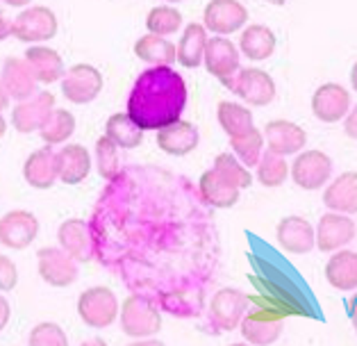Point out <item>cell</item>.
Instances as JSON below:
<instances>
[{
    "label": "cell",
    "mask_w": 357,
    "mask_h": 346,
    "mask_svg": "<svg viewBox=\"0 0 357 346\" xmlns=\"http://www.w3.org/2000/svg\"><path fill=\"white\" fill-rule=\"evenodd\" d=\"M187 100V82L176 68L151 66L132 84L128 96V114L144 130H160L180 121Z\"/></svg>",
    "instance_id": "obj_1"
},
{
    "label": "cell",
    "mask_w": 357,
    "mask_h": 346,
    "mask_svg": "<svg viewBox=\"0 0 357 346\" xmlns=\"http://www.w3.org/2000/svg\"><path fill=\"white\" fill-rule=\"evenodd\" d=\"M59 30V21L55 12L46 5H28L23 12L16 14L12 37H16L23 43H46L55 39Z\"/></svg>",
    "instance_id": "obj_2"
},
{
    "label": "cell",
    "mask_w": 357,
    "mask_h": 346,
    "mask_svg": "<svg viewBox=\"0 0 357 346\" xmlns=\"http://www.w3.org/2000/svg\"><path fill=\"white\" fill-rule=\"evenodd\" d=\"M121 328L132 340H142V337H153L162 331V317L158 308L144 296H128L121 303Z\"/></svg>",
    "instance_id": "obj_3"
},
{
    "label": "cell",
    "mask_w": 357,
    "mask_h": 346,
    "mask_svg": "<svg viewBox=\"0 0 357 346\" xmlns=\"http://www.w3.org/2000/svg\"><path fill=\"white\" fill-rule=\"evenodd\" d=\"M121 303L109 287H89L77 299V315L89 328H109L116 322Z\"/></svg>",
    "instance_id": "obj_4"
},
{
    "label": "cell",
    "mask_w": 357,
    "mask_h": 346,
    "mask_svg": "<svg viewBox=\"0 0 357 346\" xmlns=\"http://www.w3.org/2000/svg\"><path fill=\"white\" fill-rule=\"evenodd\" d=\"M289 178L305 192H317L333 178V158L324 151H301L289 169Z\"/></svg>",
    "instance_id": "obj_5"
},
{
    "label": "cell",
    "mask_w": 357,
    "mask_h": 346,
    "mask_svg": "<svg viewBox=\"0 0 357 346\" xmlns=\"http://www.w3.org/2000/svg\"><path fill=\"white\" fill-rule=\"evenodd\" d=\"M228 89L234 91L237 96L248 103L250 107H266L271 105L273 98H275V82L273 77L268 75L262 68H239L234 77L230 80Z\"/></svg>",
    "instance_id": "obj_6"
},
{
    "label": "cell",
    "mask_w": 357,
    "mask_h": 346,
    "mask_svg": "<svg viewBox=\"0 0 357 346\" xmlns=\"http://www.w3.org/2000/svg\"><path fill=\"white\" fill-rule=\"evenodd\" d=\"M62 93L73 105H89L102 91V73L91 64H73L66 68L62 80Z\"/></svg>",
    "instance_id": "obj_7"
},
{
    "label": "cell",
    "mask_w": 357,
    "mask_h": 346,
    "mask_svg": "<svg viewBox=\"0 0 357 346\" xmlns=\"http://www.w3.org/2000/svg\"><path fill=\"white\" fill-rule=\"evenodd\" d=\"M37 271L50 287H71L80 276L77 262L62 246H43L37 250Z\"/></svg>",
    "instance_id": "obj_8"
},
{
    "label": "cell",
    "mask_w": 357,
    "mask_h": 346,
    "mask_svg": "<svg viewBox=\"0 0 357 346\" xmlns=\"http://www.w3.org/2000/svg\"><path fill=\"white\" fill-rule=\"evenodd\" d=\"M248 23V10L239 0H210L203 12V25L207 32L230 37Z\"/></svg>",
    "instance_id": "obj_9"
},
{
    "label": "cell",
    "mask_w": 357,
    "mask_h": 346,
    "mask_svg": "<svg viewBox=\"0 0 357 346\" xmlns=\"http://www.w3.org/2000/svg\"><path fill=\"white\" fill-rule=\"evenodd\" d=\"M203 62L207 73L214 75L216 80H221L225 86L230 84L234 73L239 71V48L228 37H221V34H214L212 39H207L205 46V55Z\"/></svg>",
    "instance_id": "obj_10"
},
{
    "label": "cell",
    "mask_w": 357,
    "mask_h": 346,
    "mask_svg": "<svg viewBox=\"0 0 357 346\" xmlns=\"http://www.w3.org/2000/svg\"><path fill=\"white\" fill-rule=\"evenodd\" d=\"M39 235V219L28 210H12L0 216V244L12 250H25Z\"/></svg>",
    "instance_id": "obj_11"
},
{
    "label": "cell",
    "mask_w": 357,
    "mask_h": 346,
    "mask_svg": "<svg viewBox=\"0 0 357 346\" xmlns=\"http://www.w3.org/2000/svg\"><path fill=\"white\" fill-rule=\"evenodd\" d=\"M317 248L321 253H333L348 246L357 235V226L351 219V214L342 212H328L319 219L317 226Z\"/></svg>",
    "instance_id": "obj_12"
},
{
    "label": "cell",
    "mask_w": 357,
    "mask_h": 346,
    "mask_svg": "<svg viewBox=\"0 0 357 346\" xmlns=\"http://www.w3.org/2000/svg\"><path fill=\"white\" fill-rule=\"evenodd\" d=\"M55 110V93L39 91L34 96L19 100L12 110V126L23 135L39 133V128L46 123L50 112Z\"/></svg>",
    "instance_id": "obj_13"
},
{
    "label": "cell",
    "mask_w": 357,
    "mask_h": 346,
    "mask_svg": "<svg viewBox=\"0 0 357 346\" xmlns=\"http://www.w3.org/2000/svg\"><path fill=\"white\" fill-rule=\"evenodd\" d=\"M351 110V91L344 84L326 82L312 96V114H314L321 123H337L344 121V116Z\"/></svg>",
    "instance_id": "obj_14"
},
{
    "label": "cell",
    "mask_w": 357,
    "mask_h": 346,
    "mask_svg": "<svg viewBox=\"0 0 357 346\" xmlns=\"http://www.w3.org/2000/svg\"><path fill=\"white\" fill-rule=\"evenodd\" d=\"M248 306H250V299L243 292L232 289V287H223L212 296L210 313H212L214 324L219 326L221 331L230 333V331H237L239 328Z\"/></svg>",
    "instance_id": "obj_15"
},
{
    "label": "cell",
    "mask_w": 357,
    "mask_h": 346,
    "mask_svg": "<svg viewBox=\"0 0 357 346\" xmlns=\"http://www.w3.org/2000/svg\"><path fill=\"white\" fill-rule=\"evenodd\" d=\"M275 239L291 255H305L317 246L314 226L303 216H284L275 228Z\"/></svg>",
    "instance_id": "obj_16"
},
{
    "label": "cell",
    "mask_w": 357,
    "mask_h": 346,
    "mask_svg": "<svg viewBox=\"0 0 357 346\" xmlns=\"http://www.w3.org/2000/svg\"><path fill=\"white\" fill-rule=\"evenodd\" d=\"M262 133H264L266 149L271 153L282 155V158L301 153L305 149V144H307V133L298 123H291V121L284 119L268 121Z\"/></svg>",
    "instance_id": "obj_17"
},
{
    "label": "cell",
    "mask_w": 357,
    "mask_h": 346,
    "mask_svg": "<svg viewBox=\"0 0 357 346\" xmlns=\"http://www.w3.org/2000/svg\"><path fill=\"white\" fill-rule=\"evenodd\" d=\"M91 173V155L82 144H64L57 151V180L64 185H80Z\"/></svg>",
    "instance_id": "obj_18"
},
{
    "label": "cell",
    "mask_w": 357,
    "mask_h": 346,
    "mask_svg": "<svg viewBox=\"0 0 357 346\" xmlns=\"http://www.w3.org/2000/svg\"><path fill=\"white\" fill-rule=\"evenodd\" d=\"M25 62L32 68L34 77H37L39 84H55L64 77L66 66L62 55L57 53L55 48H48L43 43H32V46L25 50Z\"/></svg>",
    "instance_id": "obj_19"
},
{
    "label": "cell",
    "mask_w": 357,
    "mask_h": 346,
    "mask_svg": "<svg viewBox=\"0 0 357 346\" xmlns=\"http://www.w3.org/2000/svg\"><path fill=\"white\" fill-rule=\"evenodd\" d=\"M200 135L198 128L189 121H176L158 130V146L173 158H185V155L194 153L198 149Z\"/></svg>",
    "instance_id": "obj_20"
},
{
    "label": "cell",
    "mask_w": 357,
    "mask_h": 346,
    "mask_svg": "<svg viewBox=\"0 0 357 346\" xmlns=\"http://www.w3.org/2000/svg\"><path fill=\"white\" fill-rule=\"evenodd\" d=\"M7 93L12 100H25L37 93V77H34L32 68L25 62V57H7L3 62V73H0Z\"/></svg>",
    "instance_id": "obj_21"
},
{
    "label": "cell",
    "mask_w": 357,
    "mask_h": 346,
    "mask_svg": "<svg viewBox=\"0 0 357 346\" xmlns=\"http://www.w3.org/2000/svg\"><path fill=\"white\" fill-rule=\"evenodd\" d=\"M25 183L34 189H50L57 183V153L53 146H43L30 153V158L23 164Z\"/></svg>",
    "instance_id": "obj_22"
},
{
    "label": "cell",
    "mask_w": 357,
    "mask_h": 346,
    "mask_svg": "<svg viewBox=\"0 0 357 346\" xmlns=\"http://www.w3.org/2000/svg\"><path fill=\"white\" fill-rule=\"evenodd\" d=\"M57 241L75 262H89L93 257L91 230L82 219H66L57 230Z\"/></svg>",
    "instance_id": "obj_23"
},
{
    "label": "cell",
    "mask_w": 357,
    "mask_h": 346,
    "mask_svg": "<svg viewBox=\"0 0 357 346\" xmlns=\"http://www.w3.org/2000/svg\"><path fill=\"white\" fill-rule=\"evenodd\" d=\"M324 205L330 212L357 214V171H344L326 187Z\"/></svg>",
    "instance_id": "obj_24"
},
{
    "label": "cell",
    "mask_w": 357,
    "mask_h": 346,
    "mask_svg": "<svg viewBox=\"0 0 357 346\" xmlns=\"http://www.w3.org/2000/svg\"><path fill=\"white\" fill-rule=\"evenodd\" d=\"M326 280L330 287L339 292L357 289V253L348 248L333 250V255L326 262Z\"/></svg>",
    "instance_id": "obj_25"
},
{
    "label": "cell",
    "mask_w": 357,
    "mask_h": 346,
    "mask_svg": "<svg viewBox=\"0 0 357 346\" xmlns=\"http://www.w3.org/2000/svg\"><path fill=\"white\" fill-rule=\"evenodd\" d=\"M275 46H278V39L268 25L252 23L248 28L241 30L239 50L250 62H264V59H268L275 53Z\"/></svg>",
    "instance_id": "obj_26"
},
{
    "label": "cell",
    "mask_w": 357,
    "mask_h": 346,
    "mask_svg": "<svg viewBox=\"0 0 357 346\" xmlns=\"http://www.w3.org/2000/svg\"><path fill=\"white\" fill-rule=\"evenodd\" d=\"M135 55L151 66H173L178 62L176 43H171L169 37H162V34H153V32H146L144 37L137 39Z\"/></svg>",
    "instance_id": "obj_27"
},
{
    "label": "cell",
    "mask_w": 357,
    "mask_h": 346,
    "mask_svg": "<svg viewBox=\"0 0 357 346\" xmlns=\"http://www.w3.org/2000/svg\"><path fill=\"white\" fill-rule=\"evenodd\" d=\"M198 189L203 201L212 207H219V210H228V207H234L239 203V189L232 187L230 183L216 173L214 169L205 171L198 180Z\"/></svg>",
    "instance_id": "obj_28"
},
{
    "label": "cell",
    "mask_w": 357,
    "mask_h": 346,
    "mask_svg": "<svg viewBox=\"0 0 357 346\" xmlns=\"http://www.w3.org/2000/svg\"><path fill=\"white\" fill-rule=\"evenodd\" d=\"M207 39L210 37H207V30L203 23H189L187 28L182 30V37L176 46L178 62L185 68H198L203 64Z\"/></svg>",
    "instance_id": "obj_29"
},
{
    "label": "cell",
    "mask_w": 357,
    "mask_h": 346,
    "mask_svg": "<svg viewBox=\"0 0 357 346\" xmlns=\"http://www.w3.org/2000/svg\"><path fill=\"white\" fill-rule=\"evenodd\" d=\"M146 130L137 123V121L128 114V112H116L112 114L105 123V135L114 142L119 149H137L144 142Z\"/></svg>",
    "instance_id": "obj_30"
},
{
    "label": "cell",
    "mask_w": 357,
    "mask_h": 346,
    "mask_svg": "<svg viewBox=\"0 0 357 346\" xmlns=\"http://www.w3.org/2000/svg\"><path fill=\"white\" fill-rule=\"evenodd\" d=\"M241 335L243 340L248 344H255V346H268V344H275L280 340L282 335V319H262V317H243L241 319Z\"/></svg>",
    "instance_id": "obj_31"
},
{
    "label": "cell",
    "mask_w": 357,
    "mask_h": 346,
    "mask_svg": "<svg viewBox=\"0 0 357 346\" xmlns=\"http://www.w3.org/2000/svg\"><path fill=\"white\" fill-rule=\"evenodd\" d=\"M216 119H219V126L228 137H237L255 128V123H252V112L246 105H239V103L221 100L219 107H216Z\"/></svg>",
    "instance_id": "obj_32"
},
{
    "label": "cell",
    "mask_w": 357,
    "mask_h": 346,
    "mask_svg": "<svg viewBox=\"0 0 357 346\" xmlns=\"http://www.w3.org/2000/svg\"><path fill=\"white\" fill-rule=\"evenodd\" d=\"M75 133V116L64 107H55L46 119V123L39 128L41 140L48 146H59L66 144Z\"/></svg>",
    "instance_id": "obj_33"
},
{
    "label": "cell",
    "mask_w": 357,
    "mask_h": 346,
    "mask_svg": "<svg viewBox=\"0 0 357 346\" xmlns=\"http://www.w3.org/2000/svg\"><path fill=\"white\" fill-rule=\"evenodd\" d=\"M264 133H259L257 128L248 130V133L237 135V137H230V149L232 153L237 155V160L241 164H246L248 169H255L259 158L264 153Z\"/></svg>",
    "instance_id": "obj_34"
},
{
    "label": "cell",
    "mask_w": 357,
    "mask_h": 346,
    "mask_svg": "<svg viewBox=\"0 0 357 346\" xmlns=\"http://www.w3.org/2000/svg\"><path fill=\"white\" fill-rule=\"evenodd\" d=\"M257 183L264 187H280L284 185V180L289 178V164L282 155L266 151L262 153V158L257 162Z\"/></svg>",
    "instance_id": "obj_35"
},
{
    "label": "cell",
    "mask_w": 357,
    "mask_h": 346,
    "mask_svg": "<svg viewBox=\"0 0 357 346\" xmlns=\"http://www.w3.org/2000/svg\"><path fill=\"white\" fill-rule=\"evenodd\" d=\"M214 171L219 173L225 183H230L232 187H237L239 192L252 185V173L248 171L246 164H241L237 160V155H232V153L216 155V158H214Z\"/></svg>",
    "instance_id": "obj_36"
},
{
    "label": "cell",
    "mask_w": 357,
    "mask_h": 346,
    "mask_svg": "<svg viewBox=\"0 0 357 346\" xmlns=\"http://www.w3.org/2000/svg\"><path fill=\"white\" fill-rule=\"evenodd\" d=\"M146 30L162 37H171L182 30V14L173 5H158L146 16Z\"/></svg>",
    "instance_id": "obj_37"
},
{
    "label": "cell",
    "mask_w": 357,
    "mask_h": 346,
    "mask_svg": "<svg viewBox=\"0 0 357 346\" xmlns=\"http://www.w3.org/2000/svg\"><path fill=\"white\" fill-rule=\"evenodd\" d=\"M96 164L105 180H114L119 176V146L107 135L96 142Z\"/></svg>",
    "instance_id": "obj_38"
},
{
    "label": "cell",
    "mask_w": 357,
    "mask_h": 346,
    "mask_svg": "<svg viewBox=\"0 0 357 346\" xmlns=\"http://www.w3.org/2000/svg\"><path fill=\"white\" fill-rule=\"evenodd\" d=\"M28 344L30 346H66L68 337H66V333L57 324L43 322V324H37L30 331Z\"/></svg>",
    "instance_id": "obj_39"
},
{
    "label": "cell",
    "mask_w": 357,
    "mask_h": 346,
    "mask_svg": "<svg viewBox=\"0 0 357 346\" xmlns=\"http://www.w3.org/2000/svg\"><path fill=\"white\" fill-rule=\"evenodd\" d=\"M19 285V269L5 253H0V292H12Z\"/></svg>",
    "instance_id": "obj_40"
},
{
    "label": "cell",
    "mask_w": 357,
    "mask_h": 346,
    "mask_svg": "<svg viewBox=\"0 0 357 346\" xmlns=\"http://www.w3.org/2000/svg\"><path fill=\"white\" fill-rule=\"evenodd\" d=\"M344 133L348 140L357 142V105L348 110V114L344 116Z\"/></svg>",
    "instance_id": "obj_41"
},
{
    "label": "cell",
    "mask_w": 357,
    "mask_h": 346,
    "mask_svg": "<svg viewBox=\"0 0 357 346\" xmlns=\"http://www.w3.org/2000/svg\"><path fill=\"white\" fill-rule=\"evenodd\" d=\"M10 319H12V306H10V301L0 294V331H5Z\"/></svg>",
    "instance_id": "obj_42"
},
{
    "label": "cell",
    "mask_w": 357,
    "mask_h": 346,
    "mask_svg": "<svg viewBox=\"0 0 357 346\" xmlns=\"http://www.w3.org/2000/svg\"><path fill=\"white\" fill-rule=\"evenodd\" d=\"M12 28H14V21L7 19V16L0 12V41H5V39L12 37Z\"/></svg>",
    "instance_id": "obj_43"
},
{
    "label": "cell",
    "mask_w": 357,
    "mask_h": 346,
    "mask_svg": "<svg viewBox=\"0 0 357 346\" xmlns=\"http://www.w3.org/2000/svg\"><path fill=\"white\" fill-rule=\"evenodd\" d=\"M346 315H348V319H351V324L357 333V294H353V296L346 301Z\"/></svg>",
    "instance_id": "obj_44"
},
{
    "label": "cell",
    "mask_w": 357,
    "mask_h": 346,
    "mask_svg": "<svg viewBox=\"0 0 357 346\" xmlns=\"http://www.w3.org/2000/svg\"><path fill=\"white\" fill-rule=\"evenodd\" d=\"M10 100H12V98H10V93H7V89H5L3 80H0V112L10 107Z\"/></svg>",
    "instance_id": "obj_45"
},
{
    "label": "cell",
    "mask_w": 357,
    "mask_h": 346,
    "mask_svg": "<svg viewBox=\"0 0 357 346\" xmlns=\"http://www.w3.org/2000/svg\"><path fill=\"white\" fill-rule=\"evenodd\" d=\"M3 3L10 5V7H16V10H23V7L32 5V0H3Z\"/></svg>",
    "instance_id": "obj_46"
},
{
    "label": "cell",
    "mask_w": 357,
    "mask_h": 346,
    "mask_svg": "<svg viewBox=\"0 0 357 346\" xmlns=\"http://www.w3.org/2000/svg\"><path fill=\"white\" fill-rule=\"evenodd\" d=\"M351 86H353V91L357 93V62L351 68Z\"/></svg>",
    "instance_id": "obj_47"
},
{
    "label": "cell",
    "mask_w": 357,
    "mask_h": 346,
    "mask_svg": "<svg viewBox=\"0 0 357 346\" xmlns=\"http://www.w3.org/2000/svg\"><path fill=\"white\" fill-rule=\"evenodd\" d=\"M5 133H7V121L3 116V112H0V140L5 137Z\"/></svg>",
    "instance_id": "obj_48"
},
{
    "label": "cell",
    "mask_w": 357,
    "mask_h": 346,
    "mask_svg": "<svg viewBox=\"0 0 357 346\" xmlns=\"http://www.w3.org/2000/svg\"><path fill=\"white\" fill-rule=\"evenodd\" d=\"M264 3H268V5H275V7H280V5H284L287 0H264Z\"/></svg>",
    "instance_id": "obj_49"
},
{
    "label": "cell",
    "mask_w": 357,
    "mask_h": 346,
    "mask_svg": "<svg viewBox=\"0 0 357 346\" xmlns=\"http://www.w3.org/2000/svg\"><path fill=\"white\" fill-rule=\"evenodd\" d=\"M164 3H169V5H178V3H182V0H164Z\"/></svg>",
    "instance_id": "obj_50"
},
{
    "label": "cell",
    "mask_w": 357,
    "mask_h": 346,
    "mask_svg": "<svg viewBox=\"0 0 357 346\" xmlns=\"http://www.w3.org/2000/svg\"><path fill=\"white\" fill-rule=\"evenodd\" d=\"M0 3H3V0H0Z\"/></svg>",
    "instance_id": "obj_51"
}]
</instances>
